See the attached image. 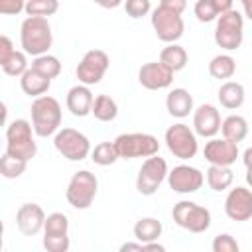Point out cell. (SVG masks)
Returning a JSON list of instances; mask_svg holds the SVG:
<instances>
[{
  "label": "cell",
  "instance_id": "cell-20",
  "mask_svg": "<svg viewBox=\"0 0 252 252\" xmlns=\"http://www.w3.org/2000/svg\"><path fill=\"white\" fill-rule=\"evenodd\" d=\"M93 102H94V96H93L89 85H83V83L71 87L69 93H67V100H65L67 110L77 118H83V116L91 114Z\"/></svg>",
  "mask_w": 252,
  "mask_h": 252
},
{
  "label": "cell",
  "instance_id": "cell-18",
  "mask_svg": "<svg viewBox=\"0 0 252 252\" xmlns=\"http://www.w3.org/2000/svg\"><path fill=\"white\" fill-rule=\"evenodd\" d=\"M220 112L213 104H201L193 110V130L197 136L215 138L220 132Z\"/></svg>",
  "mask_w": 252,
  "mask_h": 252
},
{
  "label": "cell",
  "instance_id": "cell-48",
  "mask_svg": "<svg viewBox=\"0 0 252 252\" xmlns=\"http://www.w3.org/2000/svg\"><path fill=\"white\" fill-rule=\"evenodd\" d=\"M26 2H28V0H26Z\"/></svg>",
  "mask_w": 252,
  "mask_h": 252
},
{
  "label": "cell",
  "instance_id": "cell-22",
  "mask_svg": "<svg viewBox=\"0 0 252 252\" xmlns=\"http://www.w3.org/2000/svg\"><path fill=\"white\" fill-rule=\"evenodd\" d=\"M20 87H22V91H24L28 96L37 98V96H41V94H45V93L49 91L51 79H47L45 75H41L39 71H35L33 67H30V69L20 77Z\"/></svg>",
  "mask_w": 252,
  "mask_h": 252
},
{
  "label": "cell",
  "instance_id": "cell-40",
  "mask_svg": "<svg viewBox=\"0 0 252 252\" xmlns=\"http://www.w3.org/2000/svg\"><path fill=\"white\" fill-rule=\"evenodd\" d=\"M159 4L169 10H175L179 14H183V10L187 8V0H159Z\"/></svg>",
  "mask_w": 252,
  "mask_h": 252
},
{
  "label": "cell",
  "instance_id": "cell-8",
  "mask_svg": "<svg viewBox=\"0 0 252 252\" xmlns=\"http://www.w3.org/2000/svg\"><path fill=\"white\" fill-rule=\"evenodd\" d=\"M53 146L69 161H83L93 152L89 138L75 128H59L53 136Z\"/></svg>",
  "mask_w": 252,
  "mask_h": 252
},
{
  "label": "cell",
  "instance_id": "cell-15",
  "mask_svg": "<svg viewBox=\"0 0 252 252\" xmlns=\"http://www.w3.org/2000/svg\"><path fill=\"white\" fill-rule=\"evenodd\" d=\"M224 213L230 220L244 222L252 217V189L248 187H234L228 191L224 199Z\"/></svg>",
  "mask_w": 252,
  "mask_h": 252
},
{
  "label": "cell",
  "instance_id": "cell-46",
  "mask_svg": "<svg viewBox=\"0 0 252 252\" xmlns=\"http://www.w3.org/2000/svg\"><path fill=\"white\" fill-rule=\"evenodd\" d=\"M242 8H244V16L252 22V0H240Z\"/></svg>",
  "mask_w": 252,
  "mask_h": 252
},
{
  "label": "cell",
  "instance_id": "cell-39",
  "mask_svg": "<svg viewBox=\"0 0 252 252\" xmlns=\"http://www.w3.org/2000/svg\"><path fill=\"white\" fill-rule=\"evenodd\" d=\"M14 45H12V39L8 35H0V63H4L12 53H14Z\"/></svg>",
  "mask_w": 252,
  "mask_h": 252
},
{
  "label": "cell",
  "instance_id": "cell-47",
  "mask_svg": "<svg viewBox=\"0 0 252 252\" xmlns=\"http://www.w3.org/2000/svg\"><path fill=\"white\" fill-rule=\"evenodd\" d=\"M246 183H248V187H252V167L246 169Z\"/></svg>",
  "mask_w": 252,
  "mask_h": 252
},
{
  "label": "cell",
  "instance_id": "cell-44",
  "mask_svg": "<svg viewBox=\"0 0 252 252\" xmlns=\"http://www.w3.org/2000/svg\"><path fill=\"white\" fill-rule=\"evenodd\" d=\"M144 250H156V252H165V246H163V244H158V240H152V242H146V244H144Z\"/></svg>",
  "mask_w": 252,
  "mask_h": 252
},
{
  "label": "cell",
  "instance_id": "cell-31",
  "mask_svg": "<svg viewBox=\"0 0 252 252\" xmlns=\"http://www.w3.org/2000/svg\"><path fill=\"white\" fill-rule=\"evenodd\" d=\"M32 67L35 71H39L41 75H45L47 79H55L61 73V61L55 55H49V53H43V55L33 57Z\"/></svg>",
  "mask_w": 252,
  "mask_h": 252
},
{
  "label": "cell",
  "instance_id": "cell-16",
  "mask_svg": "<svg viewBox=\"0 0 252 252\" xmlns=\"http://www.w3.org/2000/svg\"><path fill=\"white\" fill-rule=\"evenodd\" d=\"M138 81L148 91H161L173 83V71L167 69L161 61H150L140 67Z\"/></svg>",
  "mask_w": 252,
  "mask_h": 252
},
{
  "label": "cell",
  "instance_id": "cell-37",
  "mask_svg": "<svg viewBox=\"0 0 252 252\" xmlns=\"http://www.w3.org/2000/svg\"><path fill=\"white\" fill-rule=\"evenodd\" d=\"M213 252H238L240 250V246H238V242L234 240V236H230V234H217L215 238H213Z\"/></svg>",
  "mask_w": 252,
  "mask_h": 252
},
{
  "label": "cell",
  "instance_id": "cell-7",
  "mask_svg": "<svg viewBox=\"0 0 252 252\" xmlns=\"http://www.w3.org/2000/svg\"><path fill=\"white\" fill-rule=\"evenodd\" d=\"M173 222L189 232H205L211 226V211L193 201H179L171 209Z\"/></svg>",
  "mask_w": 252,
  "mask_h": 252
},
{
  "label": "cell",
  "instance_id": "cell-43",
  "mask_svg": "<svg viewBox=\"0 0 252 252\" xmlns=\"http://www.w3.org/2000/svg\"><path fill=\"white\" fill-rule=\"evenodd\" d=\"M126 250H140L142 252L144 250V242H140V240L138 242H126V244L120 246V252H126Z\"/></svg>",
  "mask_w": 252,
  "mask_h": 252
},
{
  "label": "cell",
  "instance_id": "cell-28",
  "mask_svg": "<svg viewBox=\"0 0 252 252\" xmlns=\"http://www.w3.org/2000/svg\"><path fill=\"white\" fill-rule=\"evenodd\" d=\"M91 114H93L96 120H100V122H110V120H114V118L118 116V104H116V100H114L112 96H108V94H98V96H94Z\"/></svg>",
  "mask_w": 252,
  "mask_h": 252
},
{
  "label": "cell",
  "instance_id": "cell-19",
  "mask_svg": "<svg viewBox=\"0 0 252 252\" xmlns=\"http://www.w3.org/2000/svg\"><path fill=\"white\" fill-rule=\"evenodd\" d=\"M16 224L24 236H35L43 230L45 213L37 203H24L16 213Z\"/></svg>",
  "mask_w": 252,
  "mask_h": 252
},
{
  "label": "cell",
  "instance_id": "cell-29",
  "mask_svg": "<svg viewBox=\"0 0 252 252\" xmlns=\"http://www.w3.org/2000/svg\"><path fill=\"white\" fill-rule=\"evenodd\" d=\"M209 73L213 79H230L236 73V61L228 53L215 55L209 63Z\"/></svg>",
  "mask_w": 252,
  "mask_h": 252
},
{
  "label": "cell",
  "instance_id": "cell-30",
  "mask_svg": "<svg viewBox=\"0 0 252 252\" xmlns=\"http://www.w3.org/2000/svg\"><path fill=\"white\" fill-rule=\"evenodd\" d=\"M91 159L96 165H112V163H116V159H120V156H118L114 142H100L91 152Z\"/></svg>",
  "mask_w": 252,
  "mask_h": 252
},
{
  "label": "cell",
  "instance_id": "cell-14",
  "mask_svg": "<svg viewBox=\"0 0 252 252\" xmlns=\"http://www.w3.org/2000/svg\"><path fill=\"white\" fill-rule=\"evenodd\" d=\"M167 183L175 193H195L203 187L205 175L193 165H175L167 173Z\"/></svg>",
  "mask_w": 252,
  "mask_h": 252
},
{
  "label": "cell",
  "instance_id": "cell-36",
  "mask_svg": "<svg viewBox=\"0 0 252 252\" xmlns=\"http://www.w3.org/2000/svg\"><path fill=\"white\" fill-rule=\"evenodd\" d=\"M124 10L130 18L138 20V18H144L150 14L152 4H150V0H124Z\"/></svg>",
  "mask_w": 252,
  "mask_h": 252
},
{
  "label": "cell",
  "instance_id": "cell-32",
  "mask_svg": "<svg viewBox=\"0 0 252 252\" xmlns=\"http://www.w3.org/2000/svg\"><path fill=\"white\" fill-rule=\"evenodd\" d=\"M28 167V161L26 159H20V158H14L10 154H4L0 158V173L2 177L6 179H18Z\"/></svg>",
  "mask_w": 252,
  "mask_h": 252
},
{
  "label": "cell",
  "instance_id": "cell-6",
  "mask_svg": "<svg viewBox=\"0 0 252 252\" xmlns=\"http://www.w3.org/2000/svg\"><path fill=\"white\" fill-rule=\"evenodd\" d=\"M114 146L118 150V156L122 159H134V158H150L159 152V142L156 136L146 132H128L120 134L114 140Z\"/></svg>",
  "mask_w": 252,
  "mask_h": 252
},
{
  "label": "cell",
  "instance_id": "cell-17",
  "mask_svg": "<svg viewBox=\"0 0 252 252\" xmlns=\"http://www.w3.org/2000/svg\"><path fill=\"white\" fill-rule=\"evenodd\" d=\"M203 156L211 165H232L238 158V144L226 138H211L203 148Z\"/></svg>",
  "mask_w": 252,
  "mask_h": 252
},
{
  "label": "cell",
  "instance_id": "cell-1",
  "mask_svg": "<svg viewBox=\"0 0 252 252\" xmlns=\"http://www.w3.org/2000/svg\"><path fill=\"white\" fill-rule=\"evenodd\" d=\"M20 43L28 55H43L53 43V32L43 16H28L20 28Z\"/></svg>",
  "mask_w": 252,
  "mask_h": 252
},
{
  "label": "cell",
  "instance_id": "cell-42",
  "mask_svg": "<svg viewBox=\"0 0 252 252\" xmlns=\"http://www.w3.org/2000/svg\"><path fill=\"white\" fill-rule=\"evenodd\" d=\"M94 4H98L100 8H106V10H114L118 8L120 4H124V0H93Z\"/></svg>",
  "mask_w": 252,
  "mask_h": 252
},
{
  "label": "cell",
  "instance_id": "cell-34",
  "mask_svg": "<svg viewBox=\"0 0 252 252\" xmlns=\"http://www.w3.org/2000/svg\"><path fill=\"white\" fill-rule=\"evenodd\" d=\"M59 10V0H28L26 14L28 16H53Z\"/></svg>",
  "mask_w": 252,
  "mask_h": 252
},
{
  "label": "cell",
  "instance_id": "cell-9",
  "mask_svg": "<svg viewBox=\"0 0 252 252\" xmlns=\"http://www.w3.org/2000/svg\"><path fill=\"white\" fill-rule=\"evenodd\" d=\"M167 161L163 158H159L158 154L146 158V161L142 163L138 177H136V189L140 195H154L159 185L167 179Z\"/></svg>",
  "mask_w": 252,
  "mask_h": 252
},
{
  "label": "cell",
  "instance_id": "cell-33",
  "mask_svg": "<svg viewBox=\"0 0 252 252\" xmlns=\"http://www.w3.org/2000/svg\"><path fill=\"white\" fill-rule=\"evenodd\" d=\"M26 51H14L4 63H0V67H2V71L6 73V75H10V77H22L30 67H28V59H26Z\"/></svg>",
  "mask_w": 252,
  "mask_h": 252
},
{
  "label": "cell",
  "instance_id": "cell-3",
  "mask_svg": "<svg viewBox=\"0 0 252 252\" xmlns=\"http://www.w3.org/2000/svg\"><path fill=\"white\" fill-rule=\"evenodd\" d=\"M33 124L26 118H16L6 126V154L30 161L37 154V144L33 140Z\"/></svg>",
  "mask_w": 252,
  "mask_h": 252
},
{
  "label": "cell",
  "instance_id": "cell-35",
  "mask_svg": "<svg viewBox=\"0 0 252 252\" xmlns=\"http://www.w3.org/2000/svg\"><path fill=\"white\" fill-rule=\"evenodd\" d=\"M193 14L203 24H209V22L219 18V12H217V6L213 0H197L193 6Z\"/></svg>",
  "mask_w": 252,
  "mask_h": 252
},
{
  "label": "cell",
  "instance_id": "cell-24",
  "mask_svg": "<svg viewBox=\"0 0 252 252\" xmlns=\"http://www.w3.org/2000/svg\"><path fill=\"white\" fill-rule=\"evenodd\" d=\"M220 132H222V138L238 144V142H242L248 136V122L240 114H230V116H226L222 120Z\"/></svg>",
  "mask_w": 252,
  "mask_h": 252
},
{
  "label": "cell",
  "instance_id": "cell-5",
  "mask_svg": "<svg viewBox=\"0 0 252 252\" xmlns=\"http://www.w3.org/2000/svg\"><path fill=\"white\" fill-rule=\"evenodd\" d=\"M96 189H98L96 175L91 173L89 169H81V171L73 173V177L65 189V199L75 209H89L96 197Z\"/></svg>",
  "mask_w": 252,
  "mask_h": 252
},
{
  "label": "cell",
  "instance_id": "cell-10",
  "mask_svg": "<svg viewBox=\"0 0 252 252\" xmlns=\"http://www.w3.org/2000/svg\"><path fill=\"white\" fill-rule=\"evenodd\" d=\"M165 146L179 159H191L199 150L195 130H191L183 122H177L165 130Z\"/></svg>",
  "mask_w": 252,
  "mask_h": 252
},
{
  "label": "cell",
  "instance_id": "cell-4",
  "mask_svg": "<svg viewBox=\"0 0 252 252\" xmlns=\"http://www.w3.org/2000/svg\"><path fill=\"white\" fill-rule=\"evenodd\" d=\"M244 39V18L238 10H228L217 18L215 43L226 51H234L242 45Z\"/></svg>",
  "mask_w": 252,
  "mask_h": 252
},
{
  "label": "cell",
  "instance_id": "cell-23",
  "mask_svg": "<svg viewBox=\"0 0 252 252\" xmlns=\"http://www.w3.org/2000/svg\"><path fill=\"white\" fill-rule=\"evenodd\" d=\"M217 96H219L220 106H224L228 110H236L244 102V87L236 81H226V83L220 85Z\"/></svg>",
  "mask_w": 252,
  "mask_h": 252
},
{
  "label": "cell",
  "instance_id": "cell-12",
  "mask_svg": "<svg viewBox=\"0 0 252 252\" xmlns=\"http://www.w3.org/2000/svg\"><path fill=\"white\" fill-rule=\"evenodd\" d=\"M69 240V219L63 213H51L43 224V248L47 252H67Z\"/></svg>",
  "mask_w": 252,
  "mask_h": 252
},
{
  "label": "cell",
  "instance_id": "cell-26",
  "mask_svg": "<svg viewBox=\"0 0 252 252\" xmlns=\"http://www.w3.org/2000/svg\"><path fill=\"white\" fill-rule=\"evenodd\" d=\"M161 230H163V226H161V222L158 219L144 217V219L136 220V224H134V238L146 244V242L158 240L161 236Z\"/></svg>",
  "mask_w": 252,
  "mask_h": 252
},
{
  "label": "cell",
  "instance_id": "cell-25",
  "mask_svg": "<svg viewBox=\"0 0 252 252\" xmlns=\"http://www.w3.org/2000/svg\"><path fill=\"white\" fill-rule=\"evenodd\" d=\"M187 51H185V47H181L179 43H167L163 49H161V53H159V61L167 67V69H171L173 73H177V71H181L185 65H187Z\"/></svg>",
  "mask_w": 252,
  "mask_h": 252
},
{
  "label": "cell",
  "instance_id": "cell-41",
  "mask_svg": "<svg viewBox=\"0 0 252 252\" xmlns=\"http://www.w3.org/2000/svg\"><path fill=\"white\" fill-rule=\"evenodd\" d=\"M213 2H215V6H217L219 16L224 14V12H228V10H232V4H234V0H213Z\"/></svg>",
  "mask_w": 252,
  "mask_h": 252
},
{
  "label": "cell",
  "instance_id": "cell-38",
  "mask_svg": "<svg viewBox=\"0 0 252 252\" xmlns=\"http://www.w3.org/2000/svg\"><path fill=\"white\" fill-rule=\"evenodd\" d=\"M20 12H26V0H0V14L18 16Z\"/></svg>",
  "mask_w": 252,
  "mask_h": 252
},
{
  "label": "cell",
  "instance_id": "cell-45",
  "mask_svg": "<svg viewBox=\"0 0 252 252\" xmlns=\"http://www.w3.org/2000/svg\"><path fill=\"white\" fill-rule=\"evenodd\" d=\"M242 161H244L246 169H250V167H252V146L244 150V154H242Z\"/></svg>",
  "mask_w": 252,
  "mask_h": 252
},
{
  "label": "cell",
  "instance_id": "cell-2",
  "mask_svg": "<svg viewBox=\"0 0 252 252\" xmlns=\"http://www.w3.org/2000/svg\"><path fill=\"white\" fill-rule=\"evenodd\" d=\"M32 124L33 130L39 138H47V136H55V132L61 126V104L57 98L49 96V94H41L37 98H33L32 102Z\"/></svg>",
  "mask_w": 252,
  "mask_h": 252
},
{
  "label": "cell",
  "instance_id": "cell-21",
  "mask_svg": "<svg viewBox=\"0 0 252 252\" xmlns=\"http://www.w3.org/2000/svg\"><path fill=\"white\" fill-rule=\"evenodd\" d=\"M165 108L175 118H185L193 112V96L187 89H171L165 98Z\"/></svg>",
  "mask_w": 252,
  "mask_h": 252
},
{
  "label": "cell",
  "instance_id": "cell-27",
  "mask_svg": "<svg viewBox=\"0 0 252 252\" xmlns=\"http://www.w3.org/2000/svg\"><path fill=\"white\" fill-rule=\"evenodd\" d=\"M232 181H234V173L230 165H211L207 169V185L213 191H224L232 185Z\"/></svg>",
  "mask_w": 252,
  "mask_h": 252
},
{
  "label": "cell",
  "instance_id": "cell-11",
  "mask_svg": "<svg viewBox=\"0 0 252 252\" xmlns=\"http://www.w3.org/2000/svg\"><path fill=\"white\" fill-rule=\"evenodd\" d=\"M152 28H154L158 39H161L165 43H175L185 32L181 14L175 10H169L161 4L152 12Z\"/></svg>",
  "mask_w": 252,
  "mask_h": 252
},
{
  "label": "cell",
  "instance_id": "cell-13",
  "mask_svg": "<svg viewBox=\"0 0 252 252\" xmlns=\"http://www.w3.org/2000/svg\"><path fill=\"white\" fill-rule=\"evenodd\" d=\"M108 65H110V59H108V55L102 49H91V51H87L83 55V59L79 61L77 69H75L79 83L89 85V87L100 83V79L108 71Z\"/></svg>",
  "mask_w": 252,
  "mask_h": 252
}]
</instances>
